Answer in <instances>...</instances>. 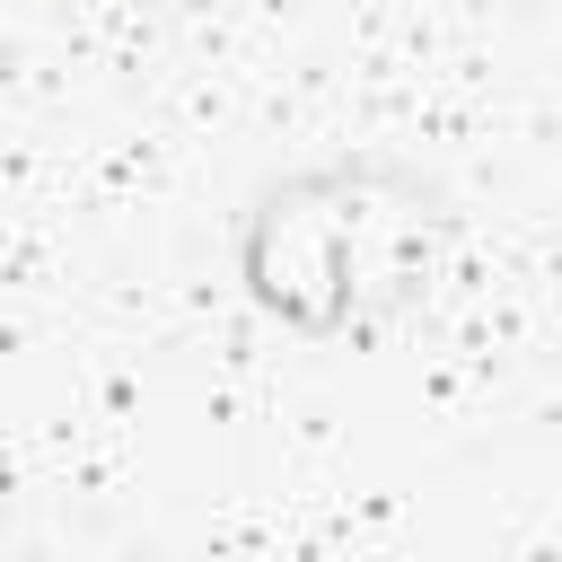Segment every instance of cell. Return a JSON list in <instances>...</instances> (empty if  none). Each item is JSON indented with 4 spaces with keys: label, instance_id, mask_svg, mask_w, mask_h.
Instances as JSON below:
<instances>
[{
    "label": "cell",
    "instance_id": "2",
    "mask_svg": "<svg viewBox=\"0 0 562 562\" xmlns=\"http://www.w3.org/2000/svg\"><path fill=\"white\" fill-rule=\"evenodd\" d=\"M457 211L439 176L404 158H342V272H351V334L404 325L448 263Z\"/></svg>",
    "mask_w": 562,
    "mask_h": 562
},
{
    "label": "cell",
    "instance_id": "5",
    "mask_svg": "<svg viewBox=\"0 0 562 562\" xmlns=\"http://www.w3.org/2000/svg\"><path fill=\"white\" fill-rule=\"evenodd\" d=\"M176 9H211V0H176Z\"/></svg>",
    "mask_w": 562,
    "mask_h": 562
},
{
    "label": "cell",
    "instance_id": "4",
    "mask_svg": "<svg viewBox=\"0 0 562 562\" xmlns=\"http://www.w3.org/2000/svg\"><path fill=\"white\" fill-rule=\"evenodd\" d=\"M9 492H18V474H9V448H0V518H9Z\"/></svg>",
    "mask_w": 562,
    "mask_h": 562
},
{
    "label": "cell",
    "instance_id": "3",
    "mask_svg": "<svg viewBox=\"0 0 562 562\" xmlns=\"http://www.w3.org/2000/svg\"><path fill=\"white\" fill-rule=\"evenodd\" d=\"M501 562H562V527H536V536H518Z\"/></svg>",
    "mask_w": 562,
    "mask_h": 562
},
{
    "label": "cell",
    "instance_id": "1",
    "mask_svg": "<svg viewBox=\"0 0 562 562\" xmlns=\"http://www.w3.org/2000/svg\"><path fill=\"white\" fill-rule=\"evenodd\" d=\"M237 290L299 342L351 334V272H342V167H290L255 184L237 220Z\"/></svg>",
    "mask_w": 562,
    "mask_h": 562
}]
</instances>
